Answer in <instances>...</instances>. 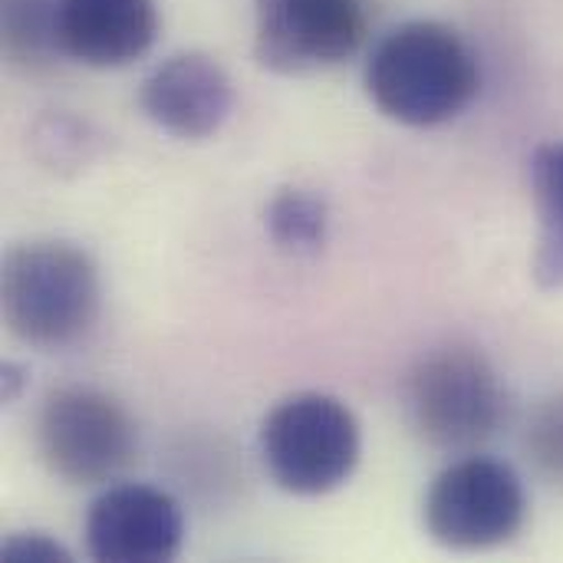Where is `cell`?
Returning <instances> with one entry per match:
<instances>
[{
    "mask_svg": "<svg viewBox=\"0 0 563 563\" xmlns=\"http://www.w3.org/2000/svg\"><path fill=\"white\" fill-rule=\"evenodd\" d=\"M478 56L465 36L439 20H409L389 30L366 59L373 106L409 129L459 119L478 96Z\"/></svg>",
    "mask_w": 563,
    "mask_h": 563,
    "instance_id": "1",
    "label": "cell"
},
{
    "mask_svg": "<svg viewBox=\"0 0 563 563\" xmlns=\"http://www.w3.org/2000/svg\"><path fill=\"white\" fill-rule=\"evenodd\" d=\"M0 307L7 330L23 346L69 350L99 320V267L73 241L40 238L13 244L0 267Z\"/></svg>",
    "mask_w": 563,
    "mask_h": 563,
    "instance_id": "2",
    "label": "cell"
},
{
    "mask_svg": "<svg viewBox=\"0 0 563 563\" xmlns=\"http://www.w3.org/2000/svg\"><path fill=\"white\" fill-rule=\"evenodd\" d=\"M402 399L412 432L445 455H478L511 416L501 373L468 343H442L422 353L406 376Z\"/></svg>",
    "mask_w": 563,
    "mask_h": 563,
    "instance_id": "3",
    "label": "cell"
},
{
    "mask_svg": "<svg viewBox=\"0 0 563 563\" xmlns=\"http://www.w3.org/2000/svg\"><path fill=\"white\" fill-rule=\"evenodd\" d=\"M261 462L271 482L297 498L343 488L363 459V429L350 402L333 393H294L261 422Z\"/></svg>",
    "mask_w": 563,
    "mask_h": 563,
    "instance_id": "4",
    "label": "cell"
},
{
    "mask_svg": "<svg viewBox=\"0 0 563 563\" xmlns=\"http://www.w3.org/2000/svg\"><path fill=\"white\" fill-rule=\"evenodd\" d=\"M43 465L66 485H109L139 452V429L129 409L92 386L53 389L36 416Z\"/></svg>",
    "mask_w": 563,
    "mask_h": 563,
    "instance_id": "5",
    "label": "cell"
},
{
    "mask_svg": "<svg viewBox=\"0 0 563 563\" xmlns=\"http://www.w3.org/2000/svg\"><path fill=\"white\" fill-rule=\"evenodd\" d=\"M426 534L449 551L478 554L511 544L528 525L521 475L485 455H459L445 465L422 501Z\"/></svg>",
    "mask_w": 563,
    "mask_h": 563,
    "instance_id": "6",
    "label": "cell"
},
{
    "mask_svg": "<svg viewBox=\"0 0 563 563\" xmlns=\"http://www.w3.org/2000/svg\"><path fill=\"white\" fill-rule=\"evenodd\" d=\"M366 40L363 0H254V56L280 76L350 59Z\"/></svg>",
    "mask_w": 563,
    "mask_h": 563,
    "instance_id": "7",
    "label": "cell"
},
{
    "mask_svg": "<svg viewBox=\"0 0 563 563\" xmlns=\"http://www.w3.org/2000/svg\"><path fill=\"white\" fill-rule=\"evenodd\" d=\"M86 551L102 563H165L185 548L181 505L152 485H109L89 508Z\"/></svg>",
    "mask_w": 563,
    "mask_h": 563,
    "instance_id": "8",
    "label": "cell"
},
{
    "mask_svg": "<svg viewBox=\"0 0 563 563\" xmlns=\"http://www.w3.org/2000/svg\"><path fill=\"white\" fill-rule=\"evenodd\" d=\"M145 119L172 139L205 142L224 129L234 112V82L208 53H175L162 59L139 89Z\"/></svg>",
    "mask_w": 563,
    "mask_h": 563,
    "instance_id": "9",
    "label": "cell"
},
{
    "mask_svg": "<svg viewBox=\"0 0 563 563\" xmlns=\"http://www.w3.org/2000/svg\"><path fill=\"white\" fill-rule=\"evenodd\" d=\"M155 36V0H59V49L82 66H129L152 49Z\"/></svg>",
    "mask_w": 563,
    "mask_h": 563,
    "instance_id": "10",
    "label": "cell"
},
{
    "mask_svg": "<svg viewBox=\"0 0 563 563\" xmlns=\"http://www.w3.org/2000/svg\"><path fill=\"white\" fill-rule=\"evenodd\" d=\"M531 195L538 211L534 280L541 290H563V139L531 155Z\"/></svg>",
    "mask_w": 563,
    "mask_h": 563,
    "instance_id": "11",
    "label": "cell"
},
{
    "mask_svg": "<svg viewBox=\"0 0 563 563\" xmlns=\"http://www.w3.org/2000/svg\"><path fill=\"white\" fill-rule=\"evenodd\" d=\"M264 228L277 251L290 257H317L330 241V205L313 188H277L267 201Z\"/></svg>",
    "mask_w": 563,
    "mask_h": 563,
    "instance_id": "12",
    "label": "cell"
},
{
    "mask_svg": "<svg viewBox=\"0 0 563 563\" xmlns=\"http://www.w3.org/2000/svg\"><path fill=\"white\" fill-rule=\"evenodd\" d=\"M3 53L20 69H46L59 49V0H3Z\"/></svg>",
    "mask_w": 563,
    "mask_h": 563,
    "instance_id": "13",
    "label": "cell"
},
{
    "mask_svg": "<svg viewBox=\"0 0 563 563\" xmlns=\"http://www.w3.org/2000/svg\"><path fill=\"white\" fill-rule=\"evenodd\" d=\"M30 145L46 168L69 175L82 172L99 155V132L86 119H76L69 112H46L33 125Z\"/></svg>",
    "mask_w": 563,
    "mask_h": 563,
    "instance_id": "14",
    "label": "cell"
},
{
    "mask_svg": "<svg viewBox=\"0 0 563 563\" xmlns=\"http://www.w3.org/2000/svg\"><path fill=\"white\" fill-rule=\"evenodd\" d=\"M525 452L548 485L563 488V393L534 406L525 429Z\"/></svg>",
    "mask_w": 563,
    "mask_h": 563,
    "instance_id": "15",
    "label": "cell"
},
{
    "mask_svg": "<svg viewBox=\"0 0 563 563\" xmlns=\"http://www.w3.org/2000/svg\"><path fill=\"white\" fill-rule=\"evenodd\" d=\"M3 563H69L73 554L43 531H16L0 548Z\"/></svg>",
    "mask_w": 563,
    "mask_h": 563,
    "instance_id": "16",
    "label": "cell"
},
{
    "mask_svg": "<svg viewBox=\"0 0 563 563\" xmlns=\"http://www.w3.org/2000/svg\"><path fill=\"white\" fill-rule=\"evenodd\" d=\"M23 366L20 363H3V402H13L16 396H20V389H23Z\"/></svg>",
    "mask_w": 563,
    "mask_h": 563,
    "instance_id": "17",
    "label": "cell"
}]
</instances>
